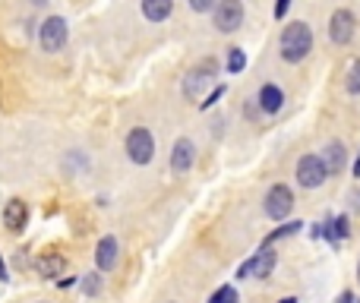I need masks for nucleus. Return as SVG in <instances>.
<instances>
[{"instance_id":"obj_8","label":"nucleus","mask_w":360,"mask_h":303,"mask_svg":"<svg viewBox=\"0 0 360 303\" xmlns=\"http://www.w3.org/2000/svg\"><path fill=\"white\" fill-rule=\"evenodd\" d=\"M357 32V19L351 10H335L329 19V38L335 44H351V38H354Z\"/></svg>"},{"instance_id":"obj_7","label":"nucleus","mask_w":360,"mask_h":303,"mask_svg":"<svg viewBox=\"0 0 360 303\" xmlns=\"http://www.w3.org/2000/svg\"><path fill=\"white\" fill-rule=\"evenodd\" d=\"M294 177H297V183L304 186V190H316V186L326 183L329 171H326V165H323V158H319V155H304V158L297 161Z\"/></svg>"},{"instance_id":"obj_25","label":"nucleus","mask_w":360,"mask_h":303,"mask_svg":"<svg viewBox=\"0 0 360 303\" xmlns=\"http://www.w3.org/2000/svg\"><path fill=\"white\" fill-rule=\"evenodd\" d=\"M288 6H291V0H278V4H275V19H285Z\"/></svg>"},{"instance_id":"obj_9","label":"nucleus","mask_w":360,"mask_h":303,"mask_svg":"<svg viewBox=\"0 0 360 303\" xmlns=\"http://www.w3.org/2000/svg\"><path fill=\"white\" fill-rule=\"evenodd\" d=\"M120 259V243L117 237H101L98 247H95V272H111Z\"/></svg>"},{"instance_id":"obj_10","label":"nucleus","mask_w":360,"mask_h":303,"mask_svg":"<svg viewBox=\"0 0 360 303\" xmlns=\"http://www.w3.org/2000/svg\"><path fill=\"white\" fill-rule=\"evenodd\" d=\"M193 161H196V146H193V139L180 136L174 143V149H171V171L186 174L193 167Z\"/></svg>"},{"instance_id":"obj_1","label":"nucleus","mask_w":360,"mask_h":303,"mask_svg":"<svg viewBox=\"0 0 360 303\" xmlns=\"http://www.w3.org/2000/svg\"><path fill=\"white\" fill-rule=\"evenodd\" d=\"M281 60L285 63H300L313 51V29L307 22H288L278 38Z\"/></svg>"},{"instance_id":"obj_16","label":"nucleus","mask_w":360,"mask_h":303,"mask_svg":"<svg viewBox=\"0 0 360 303\" xmlns=\"http://www.w3.org/2000/svg\"><path fill=\"white\" fill-rule=\"evenodd\" d=\"M272 269H275V250L259 247V253L253 256V278H269Z\"/></svg>"},{"instance_id":"obj_5","label":"nucleus","mask_w":360,"mask_h":303,"mask_svg":"<svg viewBox=\"0 0 360 303\" xmlns=\"http://www.w3.org/2000/svg\"><path fill=\"white\" fill-rule=\"evenodd\" d=\"M127 158L133 165H149L155 158V136H152L146 127H133L127 133Z\"/></svg>"},{"instance_id":"obj_17","label":"nucleus","mask_w":360,"mask_h":303,"mask_svg":"<svg viewBox=\"0 0 360 303\" xmlns=\"http://www.w3.org/2000/svg\"><path fill=\"white\" fill-rule=\"evenodd\" d=\"M300 228H304V221H288V224H281V228H275L272 234H269L266 240H262V247H272L275 240H285V237H294Z\"/></svg>"},{"instance_id":"obj_14","label":"nucleus","mask_w":360,"mask_h":303,"mask_svg":"<svg viewBox=\"0 0 360 303\" xmlns=\"http://www.w3.org/2000/svg\"><path fill=\"white\" fill-rule=\"evenodd\" d=\"M319 158H323V165H326V171H329V177H332V174H342L345 165H348V152H345L342 143H329V146H326V152L319 155Z\"/></svg>"},{"instance_id":"obj_13","label":"nucleus","mask_w":360,"mask_h":303,"mask_svg":"<svg viewBox=\"0 0 360 303\" xmlns=\"http://www.w3.org/2000/svg\"><path fill=\"white\" fill-rule=\"evenodd\" d=\"M63 269H67V259H63L60 253H44L35 259V272L41 275V278H60Z\"/></svg>"},{"instance_id":"obj_28","label":"nucleus","mask_w":360,"mask_h":303,"mask_svg":"<svg viewBox=\"0 0 360 303\" xmlns=\"http://www.w3.org/2000/svg\"><path fill=\"white\" fill-rule=\"evenodd\" d=\"M354 177H360V155H357V161H354Z\"/></svg>"},{"instance_id":"obj_22","label":"nucleus","mask_w":360,"mask_h":303,"mask_svg":"<svg viewBox=\"0 0 360 303\" xmlns=\"http://www.w3.org/2000/svg\"><path fill=\"white\" fill-rule=\"evenodd\" d=\"M215 4H218V0H190V6H193L196 13H209V10H215Z\"/></svg>"},{"instance_id":"obj_29","label":"nucleus","mask_w":360,"mask_h":303,"mask_svg":"<svg viewBox=\"0 0 360 303\" xmlns=\"http://www.w3.org/2000/svg\"><path fill=\"white\" fill-rule=\"evenodd\" d=\"M278 303H297V297H285V300H278Z\"/></svg>"},{"instance_id":"obj_27","label":"nucleus","mask_w":360,"mask_h":303,"mask_svg":"<svg viewBox=\"0 0 360 303\" xmlns=\"http://www.w3.org/2000/svg\"><path fill=\"white\" fill-rule=\"evenodd\" d=\"M0 281H10V275H6V266H4V259H0Z\"/></svg>"},{"instance_id":"obj_30","label":"nucleus","mask_w":360,"mask_h":303,"mask_svg":"<svg viewBox=\"0 0 360 303\" xmlns=\"http://www.w3.org/2000/svg\"><path fill=\"white\" fill-rule=\"evenodd\" d=\"M32 4H35V6H44V4H48V0H32Z\"/></svg>"},{"instance_id":"obj_26","label":"nucleus","mask_w":360,"mask_h":303,"mask_svg":"<svg viewBox=\"0 0 360 303\" xmlns=\"http://www.w3.org/2000/svg\"><path fill=\"white\" fill-rule=\"evenodd\" d=\"M335 303H354V291H342V297H338Z\"/></svg>"},{"instance_id":"obj_23","label":"nucleus","mask_w":360,"mask_h":303,"mask_svg":"<svg viewBox=\"0 0 360 303\" xmlns=\"http://www.w3.org/2000/svg\"><path fill=\"white\" fill-rule=\"evenodd\" d=\"M221 95H224V86H218V89H215V92H212V95H209V98H205V101H199V108H202V111H209V108H212V105H215V101H218V98H221Z\"/></svg>"},{"instance_id":"obj_3","label":"nucleus","mask_w":360,"mask_h":303,"mask_svg":"<svg viewBox=\"0 0 360 303\" xmlns=\"http://www.w3.org/2000/svg\"><path fill=\"white\" fill-rule=\"evenodd\" d=\"M67 38H70V25L63 16H48L41 25H38V44H41V51H48V54L63 51Z\"/></svg>"},{"instance_id":"obj_18","label":"nucleus","mask_w":360,"mask_h":303,"mask_svg":"<svg viewBox=\"0 0 360 303\" xmlns=\"http://www.w3.org/2000/svg\"><path fill=\"white\" fill-rule=\"evenodd\" d=\"M345 89H348V95H360V57L351 63L348 76H345Z\"/></svg>"},{"instance_id":"obj_31","label":"nucleus","mask_w":360,"mask_h":303,"mask_svg":"<svg viewBox=\"0 0 360 303\" xmlns=\"http://www.w3.org/2000/svg\"><path fill=\"white\" fill-rule=\"evenodd\" d=\"M357 281H360V262H357Z\"/></svg>"},{"instance_id":"obj_20","label":"nucleus","mask_w":360,"mask_h":303,"mask_svg":"<svg viewBox=\"0 0 360 303\" xmlns=\"http://www.w3.org/2000/svg\"><path fill=\"white\" fill-rule=\"evenodd\" d=\"M209 303H240V297H237V291L231 285H221L215 294L209 297Z\"/></svg>"},{"instance_id":"obj_15","label":"nucleus","mask_w":360,"mask_h":303,"mask_svg":"<svg viewBox=\"0 0 360 303\" xmlns=\"http://www.w3.org/2000/svg\"><path fill=\"white\" fill-rule=\"evenodd\" d=\"M174 10V0H143V16L149 22H165Z\"/></svg>"},{"instance_id":"obj_4","label":"nucleus","mask_w":360,"mask_h":303,"mask_svg":"<svg viewBox=\"0 0 360 303\" xmlns=\"http://www.w3.org/2000/svg\"><path fill=\"white\" fill-rule=\"evenodd\" d=\"M294 209V190L288 183H275L272 190L266 193V199H262V212H266V218H272V221H285L288 215H291Z\"/></svg>"},{"instance_id":"obj_6","label":"nucleus","mask_w":360,"mask_h":303,"mask_svg":"<svg viewBox=\"0 0 360 303\" xmlns=\"http://www.w3.org/2000/svg\"><path fill=\"white\" fill-rule=\"evenodd\" d=\"M212 19H215V29L221 35H231L243 25V0H218L215 10H212Z\"/></svg>"},{"instance_id":"obj_21","label":"nucleus","mask_w":360,"mask_h":303,"mask_svg":"<svg viewBox=\"0 0 360 303\" xmlns=\"http://www.w3.org/2000/svg\"><path fill=\"white\" fill-rule=\"evenodd\" d=\"M243 67H247V54H243L240 48H231L228 51V73H240Z\"/></svg>"},{"instance_id":"obj_11","label":"nucleus","mask_w":360,"mask_h":303,"mask_svg":"<svg viewBox=\"0 0 360 303\" xmlns=\"http://www.w3.org/2000/svg\"><path fill=\"white\" fill-rule=\"evenodd\" d=\"M25 224H29V205L22 199H10L4 205V228L19 234V231H25Z\"/></svg>"},{"instance_id":"obj_24","label":"nucleus","mask_w":360,"mask_h":303,"mask_svg":"<svg viewBox=\"0 0 360 303\" xmlns=\"http://www.w3.org/2000/svg\"><path fill=\"white\" fill-rule=\"evenodd\" d=\"M234 278H237V281H240V278H253V259H247V262H243V266L237 269V275H234Z\"/></svg>"},{"instance_id":"obj_2","label":"nucleus","mask_w":360,"mask_h":303,"mask_svg":"<svg viewBox=\"0 0 360 303\" xmlns=\"http://www.w3.org/2000/svg\"><path fill=\"white\" fill-rule=\"evenodd\" d=\"M215 76H218V63L215 60H202V63H196V67H190L186 70V76H184V82H180L184 98L186 101H199L205 89L215 82Z\"/></svg>"},{"instance_id":"obj_12","label":"nucleus","mask_w":360,"mask_h":303,"mask_svg":"<svg viewBox=\"0 0 360 303\" xmlns=\"http://www.w3.org/2000/svg\"><path fill=\"white\" fill-rule=\"evenodd\" d=\"M256 105H259L262 114H278L281 105H285V92H281L275 82H266V86L256 92Z\"/></svg>"},{"instance_id":"obj_19","label":"nucleus","mask_w":360,"mask_h":303,"mask_svg":"<svg viewBox=\"0 0 360 303\" xmlns=\"http://www.w3.org/2000/svg\"><path fill=\"white\" fill-rule=\"evenodd\" d=\"M82 294H86V297H95V294H101V272L82 275Z\"/></svg>"}]
</instances>
